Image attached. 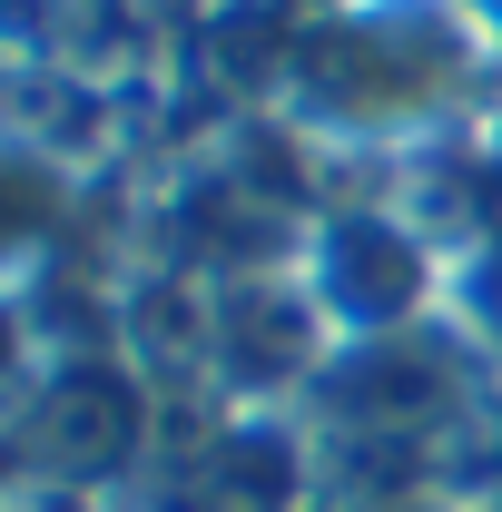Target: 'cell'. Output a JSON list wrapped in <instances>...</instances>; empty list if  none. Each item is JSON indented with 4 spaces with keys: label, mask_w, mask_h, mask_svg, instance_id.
Returning a JSON list of instances; mask_svg holds the SVG:
<instances>
[{
    "label": "cell",
    "mask_w": 502,
    "mask_h": 512,
    "mask_svg": "<svg viewBox=\"0 0 502 512\" xmlns=\"http://www.w3.org/2000/svg\"><path fill=\"white\" fill-rule=\"evenodd\" d=\"M0 453L20 463V483L40 493H89L109 503L148 473L158 453V375L138 365V345H89L50 355L40 384L0 414Z\"/></svg>",
    "instance_id": "6da1fadb"
},
{
    "label": "cell",
    "mask_w": 502,
    "mask_h": 512,
    "mask_svg": "<svg viewBox=\"0 0 502 512\" xmlns=\"http://www.w3.org/2000/svg\"><path fill=\"white\" fill-rule=\"evenodd\" d=\"M473 50V30L453 10H424V20H355L335 40H315L306 79H296V109L325 128H365V138H394V128H424L434 109H453V69Z\"/></svg>",
    "instance_id": "277c9868"
},
{
    "label": "cell",
    "mask_w": 502,
    "mask_h": 512,
    "mask_svg": "<svg viewBox=\"0 0 502 512\" xmlns=\"http://www.w3.org/2000/svg\"><path fill=\"white\" fill-rule=\"evenodd\" d=\"M40 365H50V335H40V306L20 296V286H0V414L40 384Z\"/></svg>",
    "instance_id": "52a82bcc"
},
{
    "label": "cell",
    "mask_w": 502,
    "mask_h": 512,
    "mask_svg": "<svg viewBox=\"0 0 502 512\" xmlns=\"http://www.w3.org/2000/svg\"><path fill=\"white\" fill-rule=\"evenodd\" d=\"M335 365V325L315 316L296 266L276 276H227L197 296V355L188 375L217 404H256V414H306L315 375Z\"/></svg>",
    "instance_id": "3957f363"
},
{
    "label": "cell",
    "mask_w": 502,
    "mask_h": 512,
    "mask_svg": "<svg viewBox=\"0 0 502 512\" xmlns=\"http://www.w3.org/2000/svg\"><path fill=\"white\" fill-rule=\"evenodd\" d=\"M0 512H30V493H0Z\"/></svg>",
    "instance_id": "9c48e42d"
},
{
    "label": "cell",
    "mask_w": 502,
    "mask_h": 512,
    "mask_svg": "<svg viewBox=\"0 0 502 512\" xmlns=\"http://www.w3.org/2000/svg\"><path fill=\"white\" fill-rule=\"evenodd\" d=\"M69 237V168L30 138H0V286H30Z\"/></svg>",
    "instance_id": "5b68a950"
},
{
    "label": "cell",
    "mask_w": 502,
    "mask_h": 512,
    "mask_svg": "<svg viewBox=\"0 0 502 512\" xmlns=\"http://www.w3.org/2000/svg\"><path fill=\"white\" fill-rule=\"evenodd\" d=\"M443 325L483 355V375H502V227L453 256V306H443Z\"/></svg>",
    "instance_id": "8992f818"
},
{
    "label": "cell",
    "mask_w": 502,
    "mask_h": 512,
    "mask_svg": "<svg viewBox=\"0 0 502 512\" xmlns=\"http://www.w3.org/2000/svg\"><path fill=\"white\" fill-rule=\"evenodd\" d=\"M306 512H463L443 483H325Z\"/></svg>",
    "instance_id": "ba28073f"
},
{
    "label": "cell",
    "mask_w": 502,
    "mask_h": 512,
    "mask_svg": "<svg viewBox=\"0 0 502 512\" xmlns=\"http://www.w3.org/2000/svg\"><path fill=\"white\" fill-rule=\"evenodd\" d=\"M296 286L315 316L335 325V345H384V335H424L453 306V247L434 227L394 217V207H335L296 237Z\"/></svg>",
    "instance_id": "7a4b0ae2"
}]
</instances>
